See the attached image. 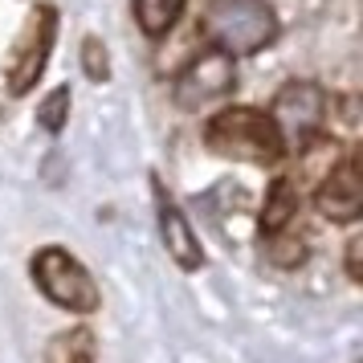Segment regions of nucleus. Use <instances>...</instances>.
Returning a JSON list of instances; mask_svg holds the SVG:
<instances>
[{"instance_id": "2", "label": "nucleus", "mask_w": 363, "mask_h": 363, "mask_svg": "<svg viewBox=\"0 0 363 363\" xmlns=\"http://www.w3.org/2000/svg\"><path fill=\"white\" fill-rule=\"evenodd\" d=\"M204 147L233 160V164H253V167H274L286 160V143H281L278 127L269 111L262 106H225L204 123Z\"/></svg>"}, {"instance_id": "12", "label": "nucleus", "mask_w": 363, "mask_h": 363, "mask_svg": "<svg viewBox=\"0 0 363 363\" xmlns=\"http://www.w3.org/2000/svg\"><path fill=\"white\" fill-rule=\"evenodd\" d=\"M265 257L278 265V269H298V265L306 262V241L290 229H278L265 237Z\"/></svg>"}, {"instance_id": "4", "label": "nucleus", "mask_w": 363, "mask_h": 363, "mask_svg": "<svg viewBox=\"0 0 363 363\" xmlns=\"http://www.w3.org/2000/svg\"><path fill=\"white\" fill-rule=\"evenodd\" d=\"M53 37H57V9L37 0L29 9V17L21 25V33L13 37V50L4 57V82H9V94H29L41 74L50 66L53 53Z\"/></svg>"}, {"instance_id": "9", "label": "nucleus", "mask_w": 363, "mask_h": 363, "mask_svg": "<svg viewBox=\"0 0 363 363\" xmlns=\"http://www.w3.org/2000/svg\"><path fill=\"white\" fill-rule=\"evenodd\" d=\"M298 208H302V192H298V180H290V176H278V180L265 188V204H262V233L269 237V233L278 229H290L294 225Z\"/></svg>"}, {"instance_id": "11", "label": "nucleus", "mask_w": 363, "mask_h": 363, "mask_svg": "<svg viewBox=\"0 0 363 363\" xmlns=\"http://www.w3.org/2000/svg\"><path fill=\"white\" fill-rule=\"evenodd\" d=\"M184 4H188V0H135V21H139V29H143L151 41H160V37H167L180 25Z\"/></svg>"}, {"instance_id": "13", "label": "nucleus", "mask_w": 363, "mask_h": 363, "mask_svg": "<svg viewBox=\"0 0 363 363\" xmlns=\"http://www.w3.org/2000/svg\"><path fill=\"white\" fill-rule=\"evenodd\" d=\"M69 102H74L69 86L50 90L45 99L37 102V127H41V131H50V135H62V131H66V118H69Z\"/></svg>"}, {"instance_id": "14", "label": "nucleus", "mask_w": 363, "mask_h": 363, "mask_svg": "<svg viewBox=\"0 0 363 363\" xmlns=\"http://www.w3.org/2000/svg\"><path fill=\"white\" fill-rule=\"evenodd\" d=\"M82 69L90 82H106L111 78V57H106V45L99 37H86L82 41Z\"/></svg>"}, {"instance_id": "6", "label": "nucleus", "mask_w": 363, "mask_h": 363, "mask_svg": "<svg viewBox=\"0 0 363 363\" xmlns=\"http://www.w3.org/2000/svg\"><path fill=\"white\" fill-rule=\"evenodd\" d=\"M237 57L220 50H208L192 57L188 66L176 74V86H172V99L180 111H200V106H208V102H220L229 99L233 90H237V66H233Z\"/></svg>"}, {"instance_id": "5", "label": "nucleus", "mask_w": 363, "mask_h": 363, "mask_svg": "<svg viewBox=\"0 0 363 363\" xmlns=\"http://www.w3.org/2000/svg\"><path fill=\"white\" fill-rule=\"evenodd\" d=\"M327 90L318 82H286L269 102V118L278 127L286 155L290 151H306L311 143H318L323 123H327Z\"/></svg>"}, {"instance_id": "8", "label": "nucleus", "mask_w": 363, "mask_h": 363, "mask_svg": "<svg viewBox=\"0 0 363 363\" xmlns=\"http://www.w3.org/2000/svg\"><path fill=\"white\" fill-rule=\"evenodd\" d=\"M151 192H155V220H160V241H164L167 257L180 265L184 274L204 269V245H200L192 220L184 216V208L172 200V192L164 188L160 176H151Z\"/></svg>"}, {"instance_id": "1", "label": "nucleus", "mask_w": 363, "mask_h": 363, "mask_svg": "<svg viewBox=\"0 0 363 363\" xmlns=\"http://www.w3.org/2000/svg\"><path fill=\"white\" fill-rule=\"evenodd\" d=\"M278 13L269 0H208L196 17V33L208 50L229 57H253L278 41Z\"/></svg>"}, {"instance_id": "10", "label": "nucleus", "mask_w": 363, "mask_h": 363, "mask_svg": "<svg viewBox=\"0 0 363 363\" xmlns=\"http://www.w3.org/2000/svg\"><path fill=\"white\" fill-rule=\"evenodd\" d=\"M41 363H99V335L90 327L57 330L50 343H45Z\"/></svg>"}, {"instance_id": "7", "label": "nucleus", "mask_w": 363, "mask_h": 363, "mask_svg": "<svg viewBox=\"0 0 363 363\" xmlns=\"http://www.w3.org/2000/svg\"><path fill=\"white\" fill-rule=\"evenodd\" d=\"M314 208L330 225H355L363 216V167L359 155H343L330 167L318 192H314Z\"/></svg>"}, {"instance_id": "15", "label": "nucleus", "mask_w": 363, "mask_h": 363, "mask_svg": "<svg viewBox=\"0 0 363 363\" xmlns=\"http://www.w3.org/2000/svg\"><path fill=\"white\" fill-rule=\"evenodd\" d=\"M359 249H363V237L359 233H355V237H351V241H347V278L351 281H363V265H359Z\"/></svg>"}, {"instance_id": "3", "label": "nucleus", "mask_w": 363, "mask_h": 363, "mask_svg": "<svg viewBox=\"0 0 363 363\" xmlns=\"http://www.w3.org/2000/svg\"><path fill=\"white\" fill-rule=\"evenodd\" d=\"M29 274H33L37 290L50 298L57 311L94 314L102 306V290H99V281H94V274L62 245L37 249L33 262H29Z\"/></svg>"}]
</instances>
